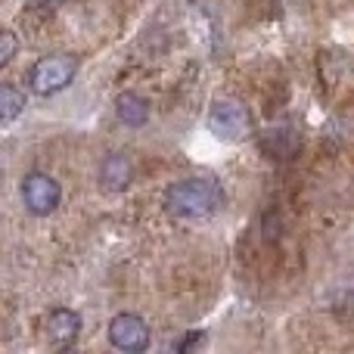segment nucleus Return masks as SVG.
I'll return each instance as SVG.
<instances>
[{
    "label": "nucleus",
    "instance_id": "obj_3",
    "mask_svg": "<svg viewBox=\"0 0 354 354\" xmlns=\"http://www.w3.org/2000/svg\"><path fill=\"white\" fill-rule=\"evenodd\" d=\"M19 193H22L25 212L35 214V218H47V214H53L56 208H59V202H62L59 180H56L53 174H47V171H28L22 177Z\"/></svg>",
    "mask_w": 354,
    "mask_h": 354
},
{
    "label": "nucleus",
    "instance_id": "obj_10",
    "mask_svg": "<svg viewBox=\"0 0 354 354\" xmlns=\"http://www.w3.org/2000/svg\"><path fill=\"white\" fill-rule=\"evenodd\" d=\"M12 56H16V35L6 28V31H0V66H6Z\"/></svg>",
    "mask_w": 354,
    "mask_h": 354
},
{
    "label": "nucleus",
    "instance_id": "obj_9",
    "mask_svg": "<svg viewBox=\"0 0 354 354\" xmlns=\"http://www.w3.org/2000/svg\"><path fill=\"white\" fill-rule=\"evenodd\" d=\"M25 112V93L19 91L16 84H10L6 81L3 87H0V122L3 124H12L19 115Z\"/></svg>",
    "mask_w": 354,
    "mask_h": 354
},
{
    "label": "nucleus",
    "instance_id": "obj_7",
    "mask_svg": "<svg viewBox=\"0 0 354 354\" xmlns=\"http://www.w3.org/2000/svg\"><path fill=\"white\" fill-rule=\"evenodd\" d=\"M81 336V317L68 308H56L47 317V339L56 348H68L75 339Z\"/></svg>",
    "mask_w": 354,
    "mask_h": 354
},
{
    "label": "nucleus",
    "instance_id": "obj_1",
    "mask_svg": "<svg viewBox=\"0 0 354 354\" xmlns=\"http://www.w3.org/2000/svg\"><path fill=\"white\" fill-rule=\"evenodd\" d=\"M221 205H224V189L212 177H183L165 193V208L183 221H205Z\"/></svg>",
    "mask_w": 354,
    "mask_h": 354
},
{
    "label": "nucleus",
    "instance_id": "obj_12",
    "mask_svg": "<svg viewBox=\"0 0 354 354\" xmlns=\"http://www.w3.org/2000/svg\"><path fill=\"white\" fill-rule=\"evenodd\" d=\"M41 10H56V6H62V0H35Z\"/></svg>",
    "mask_w": 354,
    "mask_h": 354
},
{
    "label": "nucleus",
    "instance_id": "obj_2",
    "mask_svg": "<svg viewBox=\"0 0 354 354\" xmlns=\"http://www.w3.org/2000/svg\"><path fill=\"white\" fill-rule=\"evenodd\" d=\"M78 75V56L72 53H53L41 56L28 72V87L37 97H53V93L66 91Z\"/></svg>",
    "mask_w": 354,
    "mask_h": 354
},
{
    "label": "nucleus",
    "instance_id": "obj_4",
    "mask_svg": "<svg viewBox=\"0 0 354 354\" xmlns=\"http://www.w3.org/2000/svg\"><path fill=\"white\" fill-rule=\"evenodd\" d=\"M208 128L214 131V137L221 140H245L252 131V115L239 100H218V103L208 109Z\"/></svg>",
    "mask_w": 354,
    "mask_h": 354
},
{
    "label": "nucleus",
    "instance_id": "obj_11",
    "mask_svg": "<svg viewBox=\"0 0 354 354\" xmlns=\"http://www.w3.org/2000/svg\"><path fill=\"white\" fill-rule=\"evenodd\" d=\"M199 342H202V333H193V336H187L180 345H177V348L183 351V348H189V345H199Z\"/></svg>",
    "mask_w": 354,
    "mask_h": 354
},
{
    "label": "nucleus",
    "instance_id": "obj_8",
    "mask_svg": "<svg viewBox=\"0 0 354 354\" xmlns=\"http://www.w3.org/2000/svg\"><path fill=\"white\" fill-rule=\"evenodd\" d=\"M115 115H118V122L128 124V128H143V124L149 122V103L140 93L124 91V93H118V100H115Z\"/></svg>",
    "mask_w": 354,
    "mask_h": 354
},
{
    "label": "nucleus",
    "instance_id": "obj_5",
    "mask_svg": "<svg viewBox=\"0 0 354 354\" xmlns=\"http://www.w3.org/2000/svg\"><path fill=\"white\" fill-rule=\"evenodd\" d=\"M109 342L112 348L118 351H147L149 348V326L143 317H137V314H115V317L109 320Z\"/></svg>",
    "mask_w": 354,
    "mask_h": 354
},
{
    "label": "nucleus",
    "instance_id": "obj_6",
    "mask_svg": "<svg viewBox=\"0 0 354 354\" xmlns=\"http://www.w3.org/2000/svg\"><path fill=\"white\" fill-rule=\"evenodd\" d=\"M134 177V165H131L128 153H109L100 162V187L106 193H124Z\"/></svg>",
    "mask_w": 354,
    "mask_h": 354
}]
</instances>
